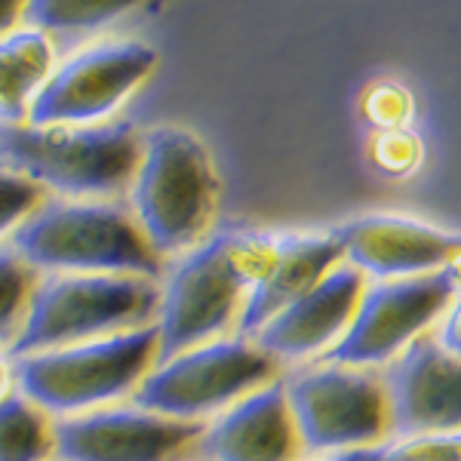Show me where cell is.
Instances as JSON below:
<instances>
[{"mask_svg": "<svg viewBox=\"0 0 461 461\" xmlns=\"http://www.w3.org/2000/svg\"><path fill=\"white\" fill-rule=\"evenodd\" d=\"M132 10V4H99V0H37L22 10L28 25L41 34H62V37H77V34H93L99 28H108L111 22Z\"/></svg>", "mask_w": 461, "mask_h": 461, "instance_id": "19", "label": "cell"}, {"mask_svg": "<svg viewBox=\"0 0 461 461\" xmlns=\"http://www.w3.org/2000/svg\"><path fill=\"white\" fill-rule=\"evenodd\" d=\"M286 400L299 440L311 452L373 446L391 430L384 382L366 369H311L286 384Z\"/></svg>", "mask_w": 461, "mask_h": 461, "instance_id": "9", "label": "cell"}, {"mask_svg": "<svg viewBox=\"0 0 461 461\" xmlns=\"http://www.w3.org/2000/svg\"><path fill=\"white\" fill-rule=\"evenodd\" d=\"M160 289L145 277L56 274L34 286L25 323L10 351L28 357L142 330L160 311Z\"/></svg>", "mask_w": 461, "mask_h": 461, "instance_id": "6", "label": "cell"}, {"mask_svg": "<svg viewBox=\"0 0 461 461\" xmlns=\"http://www.w3.org/2000/svg\"><path fill=\"white\" fill-rule=\"evenodd\" d=\"M53 74V43L25 28L0 37V123H28L37 93Z\"/></svg>", "mask_w": 461, "mask_h": 461, "instance_id": "17", "label": "cell"}, {"mask_svg": "<svg viewBox=\"0 0 461 461\" xmlns=\"http://www.w3.org/2000/svg\"><path fill=\"white\" fill-rule=\"evenodd\" d=\"M13 249L28 267L65 274L158 277L160 256L132 215L111 203H41L13 230Z\"/></svg>", "mask_w": 461, "mask_h": 461, "instance_id": "3", "label": "cell"}, {"mask_svg": "<svg viewBox=\"0 0 461 461\" xmlns=\"http://www.w3.org/2000/svg\"><path fill=\"white\" fill-rule=\"evenodd\" d=\"M154 65L158 53L139 41L80 50L53 68L28 111V126H93L105 121L130 99Z\"/></svg>", "mask_w": 461, "mask_h": 461, "instance_id": "10", "label": "cell"}, {"mask_svg": "<svg viewBox=\"0 0 461 461\" xmlns=\"http://www.w3.org/2000/svg\"><path fill=\"white\" fill-rule=\"evenodd\" d=\"M366 277L357 267L339 265L320 284L271 317L256 332V345L274 360H302L336 348L354 320Z\"/></svg>", "mask_w": 461, "mask_h": 461, "instance_id": "14", "label": "cell"}, {"mask_svg": "<svg viewBox=\"0 0 461 461\" xmlns=\"http://www.w3.org/2000/svg\"><path fill=\"white\" fill-rule=\"evenodd\" d=\"M10 384H13V366L4 354H0V400L10 393Z\"/></svg>", "mask_w": 461, "mask_h": 461, "instance_id": "26", "label": "cell"}, {"mask_svg": "<svg viewBox=\"0 0 461 461\" xmlns=\"http://www.w3.org/2000/svg\"><path fill=\"white\" fill-rule=\"evenodd\" d=\"M32 293V267L22 262L13 247L0 249V341H10V348L25 323Z\"/></svg>", "mask_w": 461, "mask_h": 461, "instance_id": "20", "label": "cell"}, {"mask_svg": "<svg viewBox=\"0 0 461 461\" xmlns=\"http://www.w3.org/2000/svg\"><path fill=\"white\" fill-rule=\"evenodd\" d=\"M56 452L53 425L22 393L0 400V461H47Z\"/></svg>", "mask_w": 461, "mask_h": 461, "instance_id": "18", "label": "cell"}, {"mask_svg": "<svg viewBox=\"0 0 461 461\" xmlns=\"http://www.w3.org/2000/svg\"><path fill=\"white\" fill-rule=\"evenodd\" d=\"M274 240L228 230L188 252L160 295L158 360L206 345L234 317L243 314L249 293L271 262Z\"/></svg>", "mask_w": 461, "mask_h": 461, "instance_id": "1", "label": "cell"}, {"mask_svg": "<svg viewBox=\"0 0 461 461\" xmlns=\"http://www.w3.org/2000/svg\"><path fill=\"white\" fill-rule=\"evenodd\" d=\"M388 449L393 461H461V430L406 437Z\"/></svg>", "mask_w": 461, "mask_h": 461, "instance_id": "22", "label": "cell"}, {"mask_svg": "<svg viewBox=\"0 0 461 461\" xmlns=\"http://www.w3.org/2000/svg\"><path fill=\"white\" fill-rule=\"evenodd\" d=\"M456 267L363 289L348 332L326 351L332 366H378L397 360L456 299Z\"/></svg>", "mask_w": 461, "mask_h": 461, "instance_id": "8", "label": "cell"}, {"mask_svg": "<svg viewBox=\"0 0 461 461\" xmlns=\"http://www.w3.org/2000/svg\"><path fill=\"white\" fill-rule=\"evenodd\" d=\"M22 10H25V6H19V4H4V0H0V37L13 34L16 22L22 19Z\"/></svg>", "mask_w": 461, "mask_h": 461, "instance_id": "25", "label": "cell"}, {"mask_svg": "<svg viewBox=\"0 0 461 461\" xmlns=\"http://www.w3.org/2000/svg\"><path fill=\"white\" fill-rule=\"evenodd\" d=\"M158 345L160 332L158 323H151L108 339L19 357L13 378L22 397L37 409L68 419L136 391L148 366L158 360Z\"/></svg>", "mask_w": 461, "mask_h": 461, "instance_id": "5", "label": "cell"}, {"mask_svg": "<svg viewBox=\"0 0 461 461\" xmlns=\"http://www.w3.org/2000/svg\"><path fill=\"white\" fill-rule=\"evenodd\" d=\"M440 348L443 351H449L452 357H458L461 360V299H456V304L449 308V314H446V323L440 330Z\"/></svg>", "mask_w": 461, "mask_h": 461, "instance_id": "23", "label": "cell"}, {"mask_svg": "<svg viewBox=\"0 0 461 461\" xmlns=\"http://www.w3.org/2000/svg\"><path fill=\"white\" fill-rule=\"evenodd\" d=\"M391 434L400 440L461 430V360L419 336L384 375Z\"/></svg>", "mask_w": 461, "mask_h": 461, "instance_id": "12", "label": "cell"}, {"mask_svg": "<svg viewBox=\"0 0 461 461\" xmlns=\"http://www.w3.org/2000/svg\"><path fill=\"white\" fill-rule=\"evenodd\" d=\"M142 142L132 123H0V167L59 194H114L136 178Z\"/></svg>", "mask_w": 461, "mask_h": 461, "instance_id": "2", "label": "cell"}, {"mask_svg": "<svg viewBox=\"0 0 461 461\" xmlns=\"http://www.w3.org/2000/svg\"><path fill=\"white\" fill-rule=\"evenodd\" d=\"M339 258H345V252H341L336 234L274 240L271 262H267L262 280L249 293L243 314L237 320L243 336H256L267 320L277 317L304 293H311L332 267H339Z\"/></svg>", "mask_w": 461, "mask_h": 461, "instance_id": "16", "label": "cell"}, {"mask_svg": "<svg viewBox=\"0 0 461 461\" xmlns=\"http://www.w3.org/2000/svg\"><path fill=\"white\" fill-rule=\"evenodd\" d=\"M200 434V421L163 419L145 409H93L53 425L59 461H169Z\"/></svg>", "mask_w": 461, "mask_h": 461, "instance_id": "11", "label": "cell"}, {"mask_svg": "<svg viewBox=\"0 0 461 461\" xmlns=\"http://www.w3.org/2000/svg\"><path fill=\"white\" fill-rule=\"evenodd\" d=\"M274 363V357L243 339L206 341L151 369L132 391V403L163 419L197 421L265 388L277 369Z\"/></svg>", "mask_w": 461, "mask_h": 461, "instance_id": "7", "label": "cell"}, {"mask_svg": "<svg viewBox=\"0 0 461 461\" xmlns=\"http://www.w3.org/2000/svg\"><path fill=\"white\" fill-rule=\"evenodd\" d=\"M43 203V188L0 167V237L16 230Z\"/></svg>", "mask_w": 461, "mask_h": 461, "instance_id": "21", "label": "cell"}, {"mask_svg": "<svg viewBox=\"0 0 461 461\" xmlns=\"http://www.w3.org/2000/svg\"><path fill=\"white\" fill-rule=\"evenodd\" d=\"M336 240L348 265L378 284L443 271L461 252V230H443L403 215H363L339 228Z\"/></svg>", "mask_w": 461, "mask_h": 461, "instance_id": "13", "label": "cell"}, {"mask_svg": "<svg viewBox=\"0 0 461 461\" xmlns=\"http://www.w3.org/2000/svg\"><path fill=\"white\" fill-rule=\"evenodd\" d=\"M332 461H393L388 446H357V449L336 452Z\"/></svg>", "mask_w": 461, "mask_h": 461, "instance_id": "24", "label": "cell"}, {"mask_svg": "<svg viewBox=\"0 0 461 461\" xmlns=\"http://www.w3.org/2000/svg\"><path fill=\"white\" fill-rule=\"evenodd\" d=\"M299 446L286 384L280 382L247 393L203 430V452L215 461H293Z\"/></svg>", "mask_w": 461, "mask_h": 461, "instance_id": "15", "label": "cell"}, {"mask_svg": "<svg viewBox=\"0 0 461 461\" xmlns=\"http://www.w3.org/2000/svg\"><path fill=\"white\" fill-rule=\"evenodd\" d=\"M219 182L203 142L178 126H158L145 136L132 178V212L158 256L191 249L215 210Z\"/></svg>", "mask_w": 461, "mask_h": 461, "instance_id": "4", "label": "cell"}]
</instances>
